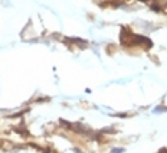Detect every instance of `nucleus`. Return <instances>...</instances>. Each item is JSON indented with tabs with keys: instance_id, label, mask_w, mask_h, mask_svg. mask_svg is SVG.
I'll return each instance as SVG.
<instances>
[{
	"instance_id": "nucleus-1",
	"label": "nucleus",
	"mask_w": 167,
	"mask_h": 153,
	"mask_svg": "<svg viewBox=\"0 0 167 153\" xmlns=\"http://www.w3.org/2000/svg\"><path fill=\"white\" fill-rule=\"evenodd\" d=\"M111 153H122V149H114Z\"/></svg>"
}]
</instances>
